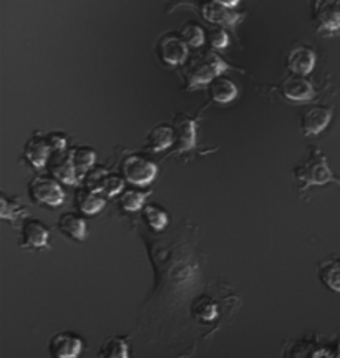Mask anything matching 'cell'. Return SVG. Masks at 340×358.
Segmentation results:
<instances>
[{
    "mask_svg": "<svg viewBox=\"0 0 340 358\" xmlns=\"http://www.w3.org/2000/svg\"><path fill=\"white\" fill-rule=\"evenodd\" d=\"M57 227L62 234L70 237L75 243H83V241L87 239V222H85V219L77 213L62 214L57 222Z\"/></svg>",
    "mask_w": 340,
    "mask_h": 358,
    "instance_id": "2e32d148",
    "label": "cell"
},
{
    "mask_svg": "<svg viewBox=\"0 0 340 358\" xmlns=\"http://www.w3.org/2000/svg\"><path fill=\"white\" fill-rule=\"evenodd\" d=\"M319 279L335 294H340V259L330 257L319 264Z\"/></svg>",
    "mask_w": 340,
    "mask_h": 358,
    "instance_id": "ffe728a7",
    "label": "cell"
},
{
    "mask_svg": "<svg viewBox=\"0 0 340 358\" xmlns=\"http://www.w3.org/2000/svg\"><path fill=\"white\" fill-rule=\"evenodd\" d=\"M83 348V338L73 332H58L48 342V353L52 358H78Z\"/></svg>",
    "mask_w": 340,
    "mask_h": 358,
    "instance_id": "5b68a950",
    "label": "cell"
},
{
    "mask_svg": "<svg viewBox=\"0 0 340 358\" xmlns=\"http://www.w3.org/2000/svg\"><path fill=\"white\" fill-rule=\"evenodd\" d=\"M294 176L301 185V189H307L311 186H324L327 182H337L340 179L335 176L332 169L329 166L327 156H325L319 148H311V153L302 163H299L294 168Z\"/></svg>",
    "mask_w": 340,
    "mask_h": 358,
    "instance_id": "6da1fadb",
    "label": "cell"
},
{
    "mask_svg": "<svg viewBox=\"0 0 340 358\" xmlns=\"http://www.w3.org/2000/svg\"><path fill=\"white\" fill-rule=\"evenodd\" d=\"M75 203H77V208L87 216H92V214L100 213L103 208H105V198L100 194V192L95 189H90V187H83L77 192V198H75Z\"/></svg>",
    "mask_w": 340,
    "mask_h": 358,
    "instance_id": "d6986e66",
    "label": "cell"
},
{
    "mask_svg": "<svg viewBox=\"0 0 340 358\" xmlns=\"http://www.w3.org/2000/svg\"><path fill=\"white\" fill-rule=\"evenodd\" d=\"M221 2L226 3V6H229V7H234V6H238L241 0H221Z\"/></svg>",
    "mask_w": 340,
    "mask_h": 358,
    "instance_id": "4dcf8cb0",
    "label": "cell"
},
{
    "mask_svg": "<svg viewBox=\"0 0 340 358\" xmlns=\"http://www.w3.org/2000/svg\"><path fill=\"white\" fill-rule=\"evenodd\" d=\"M50 229L35 217H25L20 227V245L24 249H45Z\"/></svg>",
    "mask_w": 340,
    "mask_h": 358,
    "instance_id": "ba28073f",
    "label": "cell"
},
{
    "mask_svg": "<svg viewBox=\"0 0 340 358\" xmlns=\"http://www.w3.org/2000/svg\"><path fill=\"white\" fill-rule=\"evenodd\" d=\"M317 62V55L314 48L307 47V45H297L292 50L289 52L288 58H285V65L288 70L292 75H301V77H307L312 73Z\"/></svg>",
    "mask_w": 340,
    "mask_h": 358,
    "instance_id": "8fae6325",
    "label": "cell"
},
{
    "mask_svg": "<svg viewBox=\"0 0 340 358\" xmlns=\"http://www.w3.org/2000/svg\"><path fill=\"white\" fill-rule=\"evenodd\" d=\"M174 143H176L174 128L169 127V124H156V127L148 133L145 140V148L153 151V153H160V151L171 148Z\"/></svg>",
    "mask_w": 340,
    "mask_h": 358,
    "instance_id": "e0dca14e",
    "label": "cell"
},
{
    "mask_svg": "<svg viewBox=\"0 0 340 358\" xmlns=\"http://www.w3.org/2000/svg\"><path fill=\"white\" fill-rule=\"evenodd\" d=\"M174 134H176V151L186 153L196 146V120L180 113L174 118Z\"/></svg>",
    "mask_w": 340,
    "mask_h": 358,
    "instance_id": "5bb4252c",
    "label": "cell"
},
{
    "mask_svg": "<svg viewBox=\"0 0 340 358\" xmlns=\"http://www.w3.org/2000/svg\"><path fill=\"white\" fill-rule=\"evenodd\" d=\"M334 110L329 106H311L301 115V131L306 136H317L332 122Z\"/></svg>",
    "mask_w": 340,
    "mask_h": 358,
    "instance_id": "30bf717a",
    "label": "cell"
},
{
    "mask_svg": "<svg viewBox=\"0 0 340 358\" xmlns=\"http://www.w3.org/2000/svg\"><path fill=\"white\" fill-rule=\"evenodd\" d=\"M158 52L161 62L168 66H180L186 64L187 55H190V45H187L183 37L176 35H164L160 40Z\"/></svg>",
    "mask_w": 340,
    "mask_h": 358,
    "instance_id": "52a82bcc",
    "label": "cell"
},
{
    "mask_svg": "<svg viewBox=\"0 0 340 358\" xmlns=\"http://www.w3.org/2000/svg\"><path fill=\"white\" fill-rule=\"evenodd\" d=\"M122 174L135 186H146L153 182L158 174V166L141 155H129L122 161Z\"/></svg>",
    "mask_w": 340,
    "mask_h": 358,
    "instance_id": "277c9868",
    "label": "cell"
},
{
    "mask_svg": "<svg viewBox=\"0 0 340 358\" xmlns=\"http://www.w3.org/2000/svg\"><path fill=\"white\" fill-rule=\"evenodd\" d=\"M27 189L34 203L47 206V208H60L65 201L62 182L53 176H35L30 179Z\"/></svg>",
    "mask_w": 340,
    "mask_h": 358,
    "instance_id": "3957f363",
    "label": "cell"
},
{
    "mask_svg": "<svg viewBox=\"0 0 340 358\" xmlns=\"http://www.w3.org/2000/svg\"><path fill=\"white\" fill-rule=\"evenodd\" d=\"M232 7L222 3L221 0H213V2H208L203 7V17L204 20H208L209 24L221 25V27H234L238 22H241L243 15L232 12Z\"/></svg>",
    "mask_w": 340,
    "mask_h": 358,
    "instance_id": "9a60e30c",
    "label": "cell"
},
{
    "mask_svg": "<svg viewBox=\"0 0 340 358\" xmlns=\"http://www.w3.org/2000/svg\"><path fill=\"white\" fill-rule=\"evenodd\" d=\"M281 92H283L284 98L295 103H307L314 100L316 96V88L312 87V83L306 77L292 73L281 85Z\"/></svg>",
    "mask_w": 340,
    "mask_h": 358,
    "instance_id": "7c38bea8",
    "label": "cell"
},
{
    "mask_svg": "<svg viewBox=\"0 0 340 358\" xmlns=\"http://www.w3.org/2000/svg\"><path fill=\"white\" fill-rule=\"evenodd\" d=\"M208 93L209 98H211L214 103H219V105H227V103L234 101L239 95L236 83L225 77L214 78L213 82L208 85Z\"/></svg>",
    "mask_w": 340,
    "mask_h": 358,
    "instance_id": "ac0fdd59",
    "label": "cell"
},
{
    "mask_svg": "<svg viewBox=\"0 0 340 358\" xmlns=\"http://www.w3.org/2000/svg\"><path fill=\"white\" fill-rule=\"evenodd\" d=\"M24 156L27 163H29L34 169L45 168L52 156V148L48 145L47 138L34 134V136L25 143Z\"/></svg>",
    "mask_w": 340,
    "mask_h": 358,
    "instance_id": "4fadbf2b",
    "label": "cell"
},
{
    "mask_svg": "<svg viewBox=\"0 0 340 358\" xmlns=\"http://www.w3.org/2000/svg\"><path fill=\"white\" fill-rule=\"evenodd\" d=\"M71 159H73L75 169H77L78 178L87 176L88 173L92 171L93 166H95L97 161V153L95 150L88 146H75L70 150Z\"/></svg>",
    "mask_w": 340,
    "mask_h": 358,
    "instance_id": "44dd1931",
    "label": "cell"
},
{
    "mask_svg": "<svg viewBox=\"0 0 340 358\" xmlns=\"http://www.w3.org/2000/svg\"><path fill=\"white\" fill-rule=\"evenodd\" d=\"M231 66L218 53L206 52L194 57L186 66L185 77L187 90H194L203 85H209L214 78L221 77Z\"/></svg>",
    "mask_w": 340,
    "mask_h": 358,
    "instance_id": "7a4b0ae2",
    "label": "cell"
},
{
    "mask_svg": "<svg viewBox=\"0 0 340 358\" xmlns=\"http://www.w3.org/2000/svg\"><path fill=\"white\" fill-rule=\"evenodd\" d=\"M143 216H145V221L150 224V227L153 231H163L168 224L167 211L156 204H146L143 208Z\"/></svg>",
    "mask_w": 340,
    "mask_h": 358,
    "instance_id": "d4e9b609",
    "label": "cell"
},
{
    "mask_svg": "<svg viewBox=\"0 0 340 358\" xmlns=\"http://www.w3.org/2000/svg\"><path fill=\"white\" fill-rule=\"evenodd\" d=\"M101 358H129L128 342L123 337H108L100 347Z\"/></svg>",
    "mask_w": 340,
    "mask_h": 358,
    "instance_id": "603a6c76",
    "label": "cell"
},
{
    "mask_svg": "<svg viewBox=\"0 0 340 358\" xmlns=\"http://www.w3.org/2000/svg\"><path fill=\"white\" fill-rule=\"evenodd\" d=\"M314 20L322 32L334 34L340 30V0H316Z\"/></svg>",
    "mask_w": 340,
    "mask_h": 358,
    "instance_id": "8992f818",
    "label": "cell"
},
{
    "mask_svg": "<svg viewBox=\"0 0 340 358\" xmlns=\"http://www.w3.org/2000/svg\"><path fill=\"white\" fill-rule=\"evenodd\" d=\"M47 141L52 148V153H60L66 151V136L64 133H50L47 134Z\"/></svg>",
    "mask_w": 340,
    "mask_h": 358,
    "instance_id": "f546056e",
    "label": "cell"
},
{
    "mask_svg": "<svg viewBox=\"0 0 340 358\" xmlns=\"http://www.w3.org/2000/svg\"><path fill=\"white\" fill-rule=\"evenodd\" d=\"M193 312L201 320H213L216 317V306L208 299H201V301L196 302Z\"/></svg>",
    "mask_w": 340,
    "mask_h": 358,
    "instance_id": "f1b7e54d",
    "label": "cell"
},
{
    "mask_svg": "<svg viewBox=\"0 0 340 358\" xmlns=\"http://www.w3.org/2000/svg\"><path fill=\"white\" fill-rule=\"evenodd\" d=\"M48 169L50 174L57 181H60L62 185L66 186H75L78 182V174L75 169L73 159H71L70 150L60 151V153H52L50 161H48Z\"/></svg>",
    "mask_w": 340,
    "mask_h": 358,
    "instance_id": "9c48e42d",
    "label": "cell"
},
{
    "mask_svg": "<svg viewBox=\"0 0 340 358\" xmlns=\"http://www.w3.org/2000/svg\"><path fill=\"white\" fill-rule=\"evenodd\" d=\"M27 214L29 211L19 198H8L6 192L0 194V217L6 221H17V219H25Z\"/></svg>",
    "mask_w": 340,
    "mask_h": 358,
    "instance_id": "7402d4cb",
    "label": "cell"
},
{
    "mask_svg": "<svg viewBox=\"0 0 340 358\" xmlns=\"http://www.w3.org/2000/svg\"><path fill=\"white\" fill-rule=\"evenodd\" d=\"M208 40L211 43V47L216 48V50H222V48H226L229 45V35H227L222 27H213L208 32Z\"/></svg>",
    "mask_w": 340,
    "mask_h": 358,
    "instance_id": "83f0119b",
    "label": "cell"
},
{
    "mask_svg": "<svg viewBox=\"0 0 340 358\" xmlns=\"http://www.w3.org/2000/svg\"><path fill=\"white\" fill-rule=\"evenodd\" d=\"M148 196H150V192L127 189L120 194V204H122V209L128 213L140 211V209L145 208Z\"/></svg>",
    "mask_w": 340,
    "mask_h": 358,
    "instance_id": "cb8c5ba5",
    "label": "cell"
},
{
    "mask_svg": "<svg viewBox=\"0 0 340 358\" xmlns=\"http://www.w3.org/2000/svg\"><path fill=\"white\" fill-rule=\"evenodd\" d=\"M125 178L118 176V174H106L105 178L101 179L100 185V192H105L108 198H113V196H118L120 192L123 191L125 186Z\"/></svg>",
    "mask_w": 340,
    "mask_h": 358,
    "instance_id": "4316f807",
    "label": "cell"
},
{
    "mask_svg": "<svg viewBox=\"0 0 340 358\" xmlns=\"http://www.w3.org/2000/svg\"><path fill=\"white\" fill-rule=\"evenodd\" d=\"M181 37L187 45H190V47L199 48V47H203L206 40H208V34L204 32L203 27L191 22V24H186L185 27H183Z\"/></svg>",
    "mask_w": 340,
    "mask_h": 358,
    "instance_id": "484cf974",
    "label": "cell"
}]
</instances>
